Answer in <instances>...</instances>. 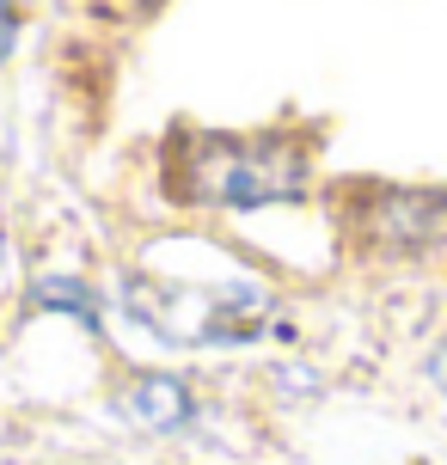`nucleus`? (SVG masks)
Instances as JSON below:
<instances>
[{
  "label": "nucleus",
  "mask_w": 447,
  "mask_h": 465,
  "mask_svg": "<svg viewBox=\"0 0 447 465\" xmlns=\"http://www.w3.org/2000/svg\"><path fill=\"white\" fill-rule=\"evenodd\" d=\"M6 44H13V6L0 0V55H6Z\"/></svg>",
  "instance_id": "39448f33"
},
{
  "label": "nucleus",
  "mask_w": 447,
  "mask_h": 465,
  "mask_svg": "<svg viewBox=\"0 0 447 465\" xmlns=\"http://www.w3.org/2000/svg\"><path fill=\"white\" fill-rule=\"evenodd\" d=\"M172 184L209 209H270L306 196V153L288 141H245V135H203L178 147Z\"/></svg>",
  "instance_id": "f257e3e1"
},
{
  "label": "nucleus",
  "mask_w": 447,
  "mask_h": 465,
  "mask_svg": "<svg viewBox=\"0 0 447 465\" xmlns=\"http://www.w3.org/2000/svg\"><path fill=\"white\" fill-rule=\"evenodd\" d=\"M44 306L74 312L80 325H98V301H93V288H80V282H44Z\"/></svg>",
  "instance_id": "20e7f679"
},
{
  "label": "nucleus",
  "mask_w": 447,
  "mask_h": 465,
  "mask_svg": "<svg viewBox=\"0 0 447 465\" xmlns=\"http://www.w3.org/2000/svg\"><path fill=\"white\" fill-rule=\"evenodd\" d=\"M190 392L178 386V380H165V373H147V380H135L129 392H123V417L129 422H142V429H184L190 422Z\"/></svg>",
  "instance_id": "7ed1b4c3"
},
{
  "label": "nucleus",
  "mask_w": 447,
  "mask_h": 465,
  "mask_svg": "<svg viewBox=\"0 0 447 465\" xmlns=\"http://www.w3.org/2000/svg\"><path fill=\"white\" fill-rule=\"evenodd\" d=\"M447 227V203L442 196H423V190H380L374 209H368V239H386V245H435Z\"/></svg>",
  "instance_id": "f03ea898"
},
{
  "label": "nucleus",
  "mask_w": 447,
  "mask_h": 465,
  "mask_svg": "<svg viewBox=\"0 0 447 465\" xmlns=\"http://www.w3.org/2000/svg\"><path fill=\"white\" fill-rule=\"evenodd\" d=\"M429 373H435V380H442V386H447V349H442V355H435V361H429Z\"/></svg>",
  "instance_id": "423d86ee"
}]
</instances>
